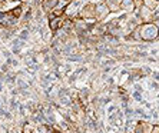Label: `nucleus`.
<instances>
[{"instance_id": "f257e3e1", "label": "nucleus", "mask_w": 159, "mask_h": 133, "mask_svg": "<svg viewBox=\"0 0 159 133\" xmlns=\"http://www.w3.org/2000/svg\"><path fill=\"white\" fill-rule=\"evenodd\" d=\"M27 36H29V32H27V30H23L22 33H20V40H25V39H27Z\"/></svg>"}, {"instance_id": "f03ea898", "label": "nucleus", "mask_w": 159, "mask_h": 133, "mask_svg": "<svg viewBox=\"0 0 159 133\" xmlns=\"http://www.w3.org/2000/svg\"><path fill=\"white\" fill-rule=\"evenodd\" d=\"M16 107H17V102L13 99V100H11V109H16Z\"/></svg>"}, {"instance_id": "7ed1b4c3", "label": "nucleus", "mask_w": 159, "mask_h": 133, "mask_svg": "<svg viewBox=\"0 0 159 133\" xmlns=\"http://www.w3.org/2000/svg\"><path fill=\"white\" fill-rule=\"evenodd\" d=\"M3 56H4V57H7V59H10V52L4 50V52H3Z\"/></svg>"}, {"instance_id": "20e7f679", "label": "nucleus", "mask_w": 159, "mask_h": 133, "mask_svg": "<svg viewBox=\"0 0 159 133\" xmlns=\"http://www.w3.org/2000/svg\"><path fill=\"white\" fill-rule=\"evenodd\" d=\"M153 76H155L156 79H159V73H153Z\"/></svg>"}]
</instances>
